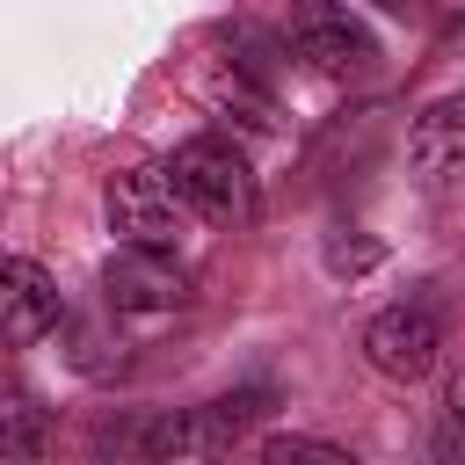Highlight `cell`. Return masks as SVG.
Returning a JSON list of instances; mask_svg holds the SVG:
<instances>
[{
    "mask_svg": "<svg viewBox=\"0 0 465 465\" xmlns=\"http://www.w3.org/2000/svg\"><path fill=\"white\" fill-rule=\"evenodd\" d=\"M363 356H371V371H385V378H429L436 371V356H443V320L429 312V305H385L371 327H363Z\"/></svg>",
    "mask_w": 465,
    "mask_h": 465,
    "instance_id": "5",
    "label": "cell"
},
{
    "mask_svg": "<svg viewBox=\"0 0 465 465\" xmlns=\"http://www.w3.org/2000/svg\"><path fill=\"white\" fill-rule=\"evenodd\" d=\"M407 167L429 182V189H450L465 174V94H443L414 116L407 131Z\"/></svg>",
    "mask_w": 465,
    "mask_h": 465,
    "instance_id": "7",
    "label": "cell"
},
{
    "mask_svg": "<svg viewBox=\"0 0 465 465\" xmlns=\"http://www.w3.org/2000/svg\"><path fill=\"white\" fill-rule=\"evenodd\" d=\"M182 225H189V203L167 167H124L109 182V232H124L131 247H174Z\"/></svg>",
    "mask_w": 465,
    "mask_h": 465,
    "instance_id": "3",
    "label": "cell"
},
{
    "mask_svg": "<svg viewBox=\"0 0 465 465\" xmlns=\"http://www.w3.org/2000/svg\"><path fill=\"white\" fill-rule=\"evenodd\" d=\"M232 436H240V429H232L218 407H196V414L153 421V429H145V450H160V458H218Z\"/></svg>",
    "mask_w": 465,
    "mask_h": 465,
    "instance_id": "8",
    "label": "cell"
},
{
    "mask_svg": "<svg viewBox=\"0 0 465 465\" xmlns=\"http://www.w3.org/2000/svg\"><path fill=\"white\" fill-rule=\"evenodd\" d=\"M283 44H291L298 65H312V73H327V80H356V73H371V58H378L371 29H363L341 0H298L291 22H283Z\"/></svg>",
    "mask_w": 465,
    "mask_h": 465,
    "instance_id": "2",
    "label": "cell"
},
{
    "mask_svg": "<svg viewBox=\"0 0 465 465\" xmlns=\"http://www.w3.org/2000/svg\"><path fill=\"white\" fill-rule=\"evenodd\" d=\"M167 174H174L182 203H189L196 218H211V225H247L254 203H262L254 167H247V153H240L232 138H189V145H174Z\"/></svg>",
    "mask_w": 465,
    "mask_h": 465,
    "instance_id": "1",
    "label": "cell"
},
{
    "mask_svg": "<svg viewBox=\"0 0 465 465\" xmlns=\"http://www.w3.org/2000/svg\"><path fill=\"white\" fill-rule=\"evenodd\" d=\"M378 7H392V15H407V7H421V0H378Z\"/></svg>",
    "mask_w": 465,
    "mask_h": 465,
    "instance_id": "12",
    "label": "cell"
},
{
    "mask_svg": "<svg viewBox=\"0 0 465 465\" xmlns=\"http://www.w3.org/2000/svg\"><path fill=\"white\" fill-rule=\"evenodd\" d=\"M102 291L116 312H182L189 269L174 262V247H131L124 240V254H109V269H102Z\"/></svg>",
    "mask_w": 465,
    "mask_h": 465,
    "instance_id": "4",
    "label": "cell"
},
{
    "mask_svg": "<svg viewBox=\"0 0 465 465\" xmlns=\"http://www.w3.org/2000/svg\"><path fill=\"white\" fill-rule=\"evenodd\" d=\"M450 414H458V421H465V371H458V378H450Z\"/></svg>",
    "mask_w": 465,
    "mask_h": 465,
    "instance_id": "11",
    "label": "cell"
},
{
    "mask_svg": "<svg viewBox=\"0 0 465 465\" xmlns=\"http://www.w3.org/2000/svg\"><path fill=\"white\" fill-rule=\"evenodd\" d=\"M262 458H269V465H291V458H305V465H349L341 443H312V436H269Z\"/></svg>",
    "mask_w": 465,
    "mask_h": 465,
    "instance_id": "9",
    "label": "cell"
},
{
    "mask_svg": "<svg viewBox=\"0 0 465 465\" xmlns=\"http://www.w3.org/2000/svg\"><path fill=\"white\" fill-rule=\"evenodd\" d=\"M58 320H65V305H58L51 269L29 262V254H0V341H7V349H29V341H44Z\"/></svg>",
    "mask_w": 465,
    "mask_h": 465,
    "instance_id": "6",
    "label": "cell"
},
{
    "mask_svg": "<svg viewBox=\"0 0 465 465\" xmlns=\"http://www.w3.org/2000/svg\"><path fill=\"white\" fill-rule=\"evenodd\" d=\"M371 262H378L371 240H334V247H327V269H371Z\"/></svg>",
    "mask_w": 465,
    "mask_h": 465,
    "instance_id": "10",
    "label": "cell"
}]
</instances>
